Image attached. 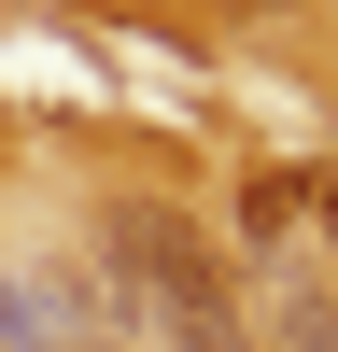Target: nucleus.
Wrapping results in <instances>:
<instances>
[{"instance_id": "nucleus-1", "label": "nucleus", "mask_w": 338, "mask_h": 352, "mask_svg": "<svg viewBox=\"0 0 338 352\" xmlns=\"http://www.w3.org/2000/svg\"><path fill=\"white\" fill-rule=\"evenodd\" d=\"M113 268H127V352H254L240 282H225V254H212L197 212L127 197L113 212Z\"/></svg>"}, {"instance_id": "nucleus-2", "label": "nucleus", "mask_w": 338, "mask_h": 352, "mask_svg": "<svg viewBox=\"0 0 338 352\" xmlns=\"http://www.w3.org/2000/svg\"><path fill=\"white\" fill-rule=\"evenodd\" d=\"M310 240H324V268H338V155L310 169Z\"/></svg>"}, {"instance_id": "nucleus-3", "label": "nucleus", "mask_w": 338, "mask_h": 352, "mask_svg": "<svg viewBox=\"0 0 338 352\" xmlns=\"http://www.w3.org/2000/svg\"><path fill=\"white\" fill-rule=\"evenodd\" d=\"M0 338H28V296H0Z\"/></svg>"}]
</instances>
